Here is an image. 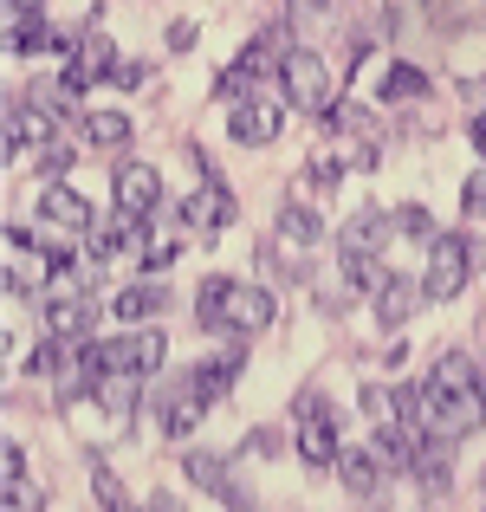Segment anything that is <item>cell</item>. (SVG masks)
I'll return each mask as SVG.
<instances>
[{
    "label": "cell",
    "instance_id": "cell-1",
    "mask_svg": "<svg viewBox=\"0 0 486 512\" xmlns=\"http://www.w3.org/2000/svg\"><path fill=\"white\" fill-rule=\"evenodd\" d=\"M474 247H467V234H435L428 240V266H422V299H454V292L467 286V273H474Z\"/></svg>",
    "mask_w": 486,
    "mask_h": 512
},
{
    "label": "cell",
    "instance_id": "cell-2",
    "mask_svg": "<svg viewBox=\"0 0 486 512\" xmlns=\"http://www.w3.org/2000/svg\"><path fill=\"white\" fill-rule=\"evenodd\" d=\"M279 85H286V104H299V111H331V65H324L312 46H292L286 52Z\"/></svg>",
    "mask_w": 486,
    "mask_h": 512
},
{
    "label": "cell",
    "instance_id": "cell-3",
    "mask_svg": "<svg viewBox=\"0 0 486 512\" xmlns=\"http://www.w3.org/2000/svg\"><path fill=\"white\" fill-rule=\"evenodd\" d=\"M279 130H286V104L266 98V91H253V98L227 104V137L247 143V150H260V143H273Z\"/></svg>",
    "mask_w": 486,
    "mask_h": 512
},
{
    "label": "cell",
    "instance_id": "cell-4",
    "mask_svg": "<svg viewBox=\"0 0 486 512\" xmlns=\"http://www.w3.org/2000/svg\"><path fill=\"white\" fill-rule=\"evenodd\" d=\"M337 454H344L337 448V415L318 396H299V461L324 474V467H337Z\"/></svg>",
    "mask_w": 486,
    "mask_h": 512
},
{
    "label": "cell",
    "instance_id": "cell-5",
    "mask_svg": "<svg viewBox=\"0 0 486 512\" xmlns=\"http://www.w3.org/2000/svg\"><path fill=\"white\" fill-rule=\"evenodd\" d=\"M111 195H117V208L124 214H137V221H156V208H162V175L150 163H117L111 169Z\"/></svg>",
    "mask_w": 486,
    "mask_h": 512
},
{
    "label": "cell",
    "instance_id": "cell-6",
    "mask_svg": "<svg viewBox=\"0 0 486 512\" xmlns=\"http://www.w3.org/2000/svg\"><path fill=\"white\" fill-rule=\"evenodd\" d=\"M182 227L188 234H214V227H227L234 221V188L227 182H208V188H195V195H182Z\"/></svg>",
    "mask_w": 486,
    "mask_h": 512
},
{
    "label": "cell",
    "instance_id": "cell-7",
    "mask_svg": "<svg viewBox=\"0 0 486 512\" xmlns=\"http://www.w3.org/2000/svg\"><path fill=\"white\" fill-rule=\"evenodd\" d=\"M52 124H59V117H52L46 104H7V156L52 150Z\"/></svg>",
    "mask_w": 486,
    "mask_h": 512
},
{
    "label": "cell",
    "instance_id": "cell-8",
    "mask_svg": "<svg viewBox=\"0 0 486 512\" xmlns=\"http://www.w3.org/2000/svg\"><path fill=\"white\" fill-rule=\"evenodd\" d=\"M422 441H428V428H415V422H376V441L370 448L383 454V467L389 474H415V454H422Z\"/></svg>",
    "mask_w": 486,
    "mask_h": 512
},
{
    "label": "cell",
    "instance_id": "cell-9",
    "mask_svg": "<svg viewBox=\"0 0 486 512\" xmlns=\"http://www.w3.org/2000/svg\"><path fill=\"white\" fill-rule=\"evenodd\" d=\"M389 234H396V214L389 208H357L344 227H337V247L344 253H383Z\"/></svg>",
    "mask_w": 486,
    "mask_h": 512
},
{
    "label": "cell",
    "instance_id": "cell-10",
    "mask_svg": "<svg viewBox=\"0 0 486 512\" xmlns=\"http://www.w3.org/2000/svg\"><path fill=\"white\" fill-rule=\"evenodd\" d=\"M273 312H279V305H273V292H266V286H234V292H227V325L221 331L253 338V331L273 325Z\"/></svg>",
    "mask_w": 486,
    "mask_h": 512
},
{
    "label": "cell",
    "instance_id": "cell-11",
    "mask_svg": "<svg viewBox=\"0 0 486 512\" xmlns=\"http://www.w3.org/2000/svg\"><path fill=\"white\" fill-rule=\"evenodd\" d=\"M415 480H422V500H448V487H454V441L448 435L422 441V454H415Z\"/></svg>",
    "mask_w": 486,
    "mask_h": 512
},
{
    "label": "cell",
    "instance_id": "cell-12",
    "mask_svg": "<svg viewBox=\"0 0 486 512\" xmlns=\"http://www.w3.org/2000/svg\"><path fill=\"white\" fill-rule=\"evenodd\" d=\"M91 402H98L111 422H130V415H137V402H143V376L137 370H104L98 383H91Z\"/></svg>",
    "mask_w": 486,
    "mask_h": 512
},
{
    "label": "cell",
    "instance_id": "cell-13",
    "mask_svg": "<svg viewBox=\"0 0 486 512\" xmlns=\"http://www.w3.org/2000/svg\"><path fill=\"white\" fill-rule=\"evenodd\" d=\"M337 480H344L357 500H376L383 480H389V467H383V454H376V448H344V454H337Z\"/></svg>",
    "mask_w": 486,
    "mask_h": 512
},
{
    "label": "cell",
    "instance_id": "cell-14",
    "mask_svg": "<svg viewBox=\"0 0 486 512\" xmlns=\"http://www.w3.org/2000/svg\"><path fill=\"white\" fill-rule=\"evenodd\" d=\"M415 299H422V286H409V279H396V273H389L383 286L370 292V312H376V325H383V331H402V325L415 318Z\"/></svg>",
    "mask_w": 486,
    "mask_h": 512
},
{
    "label": "cell",
    "instance_id": "cell-15",
    "mask_svg": "<svg viewBox=\"0 0 486 512\" xmlns=\"http://www.w3.org/2000/svg\"><path fill=\"white\" fill-rule=\"evenodd\" d=\"M46 331H59V338L85 344L91 331H98V305H91L85 292H72V299H46Z\"/></svg>",
    "mask_w": 486,
    "mask_h": 512
},
{
    "label": "cell",
    "instance_id": "cell-16",
    "mask_svg": "<svg viewBox=\"0 0 486 512\" xmlns=\"http://www.w3.org/2000/svg\"><path fill=\"white\" fill-rule=\"evenodd\" d=\"M240 370H247V350H240V344H234V350H221V357H201V363H195V370H188V383H195V389H201V396H208V402H214V396H227V389H234V383H240Z\"/></svg>",
    "mask_w": 486,
    "mask_h": 512
},
{
    "label": "cell",
    "instance_id": "cell-17",
    "mask_svg": "<svg viewBox=\"0 0 486 512\" xmlns=\"http://www.w3.org/2000/svg\"><path fill=\"white\" fill-rule=\"evenodd\" d=\"M156 312H169V286H156V279L124 286V292L111 299V318H117V325H150Z\"/></svg>",
    "mask_w": 486,
    "mask_h": 512
},
{
    "label": "cell",
    "instance_id": "cell-18",
    "mask_svg": "<svg viewBox=\"0 0 486 512\" xmlns=\"http://www.w3.org/2000/svg\"><path fill=\"white\" fill-rule=\"evenodd\" d=\"M39 214H46V227H65V234H85L91 227V201L65 182H52L46 195H39Z\"/></svg>",
    "mask_w": 486,
    "mask_h": 512
},
{
    "label": "cell",
    "instance_id": "cell-19",
    "mask_svg": "<svg viewBox=\"0 0 486 512\" xmlns=\"http://www.w3.org/2000/svg\"><path fill=\"white\" fill-rule=\"evenodd\" d=\"M201 409H208V396H201V389H195V383L182 376V389H169V396H162V435H169V441L195 435Z\"/></svg>",
    "mask_w": 486,
    "mask_h": 512
},
{
    "label": "cell",
    "instance_id": "cell-20",
    "mask_svg": "<svg viewBox=\"0 0 486 512\" xmlns=\"http://www.w3.org/2000/svg\"><path fill=\"white\" fill-rule=\"evenodd\" d=\"M227 292H234V279H227V273H208L195 286V325L201 331H221L227 325Z\"/></svg>",
    "mask_w": 486,
    "mask_h": 512
},
{
    "label": "cell",
    "instance_id": "cell-21",
    "mask_svg": "<svg viewBox=\"0 0 486 512\" xmlns=\"http://www.w3.org/2000/svg\"><path fill=\"white\" fill-rule=\"evenodd\" d=\"M182 467H188V480H195V487H208L221 506H234V500H240V487L227 480V461H221V454H188Z\"/></svg>",
    "mask_w": 486,
    "mask_h": 512
},
{
    "label": "cell",
    "instance_id": "cell-22",
    "mask_svg": "<svg viewBox=\"0 0 486 512\" xmlns=\"http://www.w3.org/2000/svg\"><path fill=\"white\" fill-rule=\"evenodd\" d=\"M376 98H383V104H422L428 98V72H415V65H389L383 85H376Z\"/></svg>",
    "mask_w": 486,
    "mask_h": 512
},
{
    "label": "cell",
    "instance_id": "cell-23",
    "mask_svg": "<svg viewBox=\"0 0 486 512\" xmlns=\"http://www.w3.org/2000/svg\"><path fill=\"white\" fill-rule=\"evenodd\" d=\"M162 357H169V338H162L156 325H137V331H130V370H137V376H156Z\"/></svg>",
    "mask_w": 486,
    "mask_h": 512
},
{
    "label": "cell",
    "instance_id": "cell-24",
    "mask_svg": "<svg viewBox=\"0 0 486 512\" xmlns=\"http://www.w3.org/2000/svg\"><path fill=\"white\" fill-rule=\"evenodd\" d=\"M85 143L91 150H124L130 143V117L124 111H91L85 117Z\"/></svg>",
    "mask_w": 486,
    "mask_h": 512
},
{
    "label": "cell",
    "instance_id": "cell-25",
    "mask_svg": "<svg viewBox=\"0 0 486 512\" xmlns=\"http://www.w3.org/2000/svg\"><path fill=\"white\" fill-rule=\"evenodd\" d=\"M279 240H292V247H312V240H324V221L305 208V201H286V208H279Z\"/></svg>",
    "mask_w": 486,
    "mask_h": 512
},
{
    "label": "cell",
    "instance_id": "cell-26",
    "mask_svg": "<svg viewBox=\"0 0 486 512\" xmlns=\"http://www.w3.org/2000/svg\"><path fill=\"white\" fill-rule=\"evenodd\" d=\"M383 266H376V253H344V292H376L383 286Z\"/></svg>",
    "mask_w": 486,
    "mask_h": 512
},
{
    "label": "cell",
    "instance_id": "cell-27",
    "mask_svg": "<svg viewBox=\"0 0 486 512\" xmlns=\"http://www.w3.org/2000/svg\"><path fill=\"white\" fill-rule=\"evenodd\" d=\"M182 234H188V227H182ZM182 234H143L137 266H143V273H162V266H175V253H182Z\"/></svg>",
    "mask_w": 486,
    "mask_h": 512
},
{
    "label": "cell",
    "instance_id": "cell-28",
    "mask_svg": "<svg viewBox=\"0 0 486 512\" xmlns=\"http://www.w3.org/2000/svg\"><path fill=\"white\" fill-rule=\"evenodd\" d=\"M91 493H98V506H104V512H124V506H130L124 480H117L111 467H91Z\"/></svg>",
    "mask_w": 486,
    "mask_h": 512
},
{
    "label": "cell",
    "instance_id": "cell-29",
    "mask_svg": "<svg viewBox=\"0 0 486 512\" xmlns=\"http://www.w3.org/2000/svg\"><path fill=\"white\" fill-rule=\"evenodd\" d=\"M396 234H402V240H422V247H428V240H435V214L409 201V208H396Z\"/></svg>",
    "mask_w": 486,
    "mask_h": 512
},
{
    "label": "cell",
    "instance_id": "cell-30",
    "mask_svg": "<svg viewBox=\"0 0 486 512\" xmlns=\"http://www.w3.org/2000/svg\"><path fill=\"white\" fill-rule=\"evenodd\" d=\"M357 409L370 415V422H396V389H383V383H363Z\"/></svg>",
    "mask_w": 486,
    "mask_h": 512
},
{
    "label": "cell",
    "instance_id": "cell-31",
    "mask_svg": "<svg viewBox=\"0 0 486 512\" xmlns=\"http://www.w3.org/2000/svg\"><path fill=\"white\" fill-rule=\"evenodd\" d=\"M33 163H39V175H46V182H59V175L72 169V143H52V150H33Z\"/></svg>",
    "mask_w": 486,
    "mask_h": 512
},
{
    "label": "cell",
    "instance_id": "cell-32",
    "mask_svg": "<svg viewBox=\"0 0 486 512\" xmlns=\"http://www.w3.org/2000/svg\"><path fill=\"white\" fill-rule=\"evenodd\" d=\"M461 208H467V214H486V169H474V175L461 182Z\"/></svg>",
    "mask_w": 486,
    "mask_h": 512
},
{
    "label": "cell",
    "instance_id": "cell-33",
    "mask_svg": "<svg viewBox=\"0 0 486 512\" xmlns=\"http://www.w3.org/2000/svg\"><path fill=\"white\" fill-rule=\"evenodd\" d=\"M305 182H344V156H318V163L305 169Z\"/></svg>",
    "mask_w": 486,
    "mask_h": 512
},
{
    "label": "cell",
    "instance_id": "cell-34",
    "mask_svg": "<svg viewBox=\"0 0 486 512\" xmlns=\"http://www.w3.org/2000/svg\"><path fill=\"white\" fill-rule=\"evenodd\" d=\"M111 85H117V91H137V85H143V65H137V59H117Z\"/></svg>",
    "mask_w": 486,
    "mask_h": 512
},
{
    "label": "cell",
    "instance_id": "cell-35",
    "mask_svg": "<svg viewBox=\"0 0 486 512\" xmlns=\"http://www.w3.org/2000/svg\"><path fill=\"white\" fill-rule=\"evenodd\" d=\"M0 461H7V467H0L7 480H20V474H26V448H20V441H7V454H0Z\"/></svg>",
    "mask_w": 486,
    "mask_h": 512
},
{
    "label": "cell",
    "instance_id": "cell-36",
    "mask_svg": "<svg viewBox=\"0 0 486 512\" xmlns=\"http://www.w3.org/2000/svg\"><path fill=\"white\" fill-rule=\"evenodd\" d=\"M188 46H195V20H175L169 26V52H188Z\"/></svg>",
    "mask_w": 486,
    "mask_h": 512
},
{
    "label": "cell",
    "instance_id": "cell-37",
    "mask_svg": "<svg viewBox=\"0 0 486 512\" xmlns=\"http://www.w3.org/2000/svg\"><path fill=\"white\" fill-rule=\"evenodd\" d=\"M467 137H474V150H480V156H486V111H480V117H474V124H467Z\"/></svg>",
    "mask_w": 486,
    "mask_h": 512
},
{
    "label": "cell",
    "instance_id": "cell-38",
    "mask_svg": "<svg viewBox=\"0 0 486 512\" xmlns=\"http://www.w3.org/2000/svg\"><path fill=\"white\" fill-rule=\"evenodd\" d=\"M292 13H299V20H312V13H324V0H292Z\"/></svg>",
    "mask_w": 486,
    "mask_h": 512
},
{
    "label": "cell",
    "instance_id": "cell-39",
    "mask_svg": "<svg viewBox=\"0 0 486 512\" xmlns=\"http://www.w3.org/2000/svg\"><path fill=\"white\" fill-rule=\"evenodd\" d=\"M480 396H486V363H480Z\"/></svg>",
    "mask_w": 486,
    "mask_h": 512
}]
</instances>
